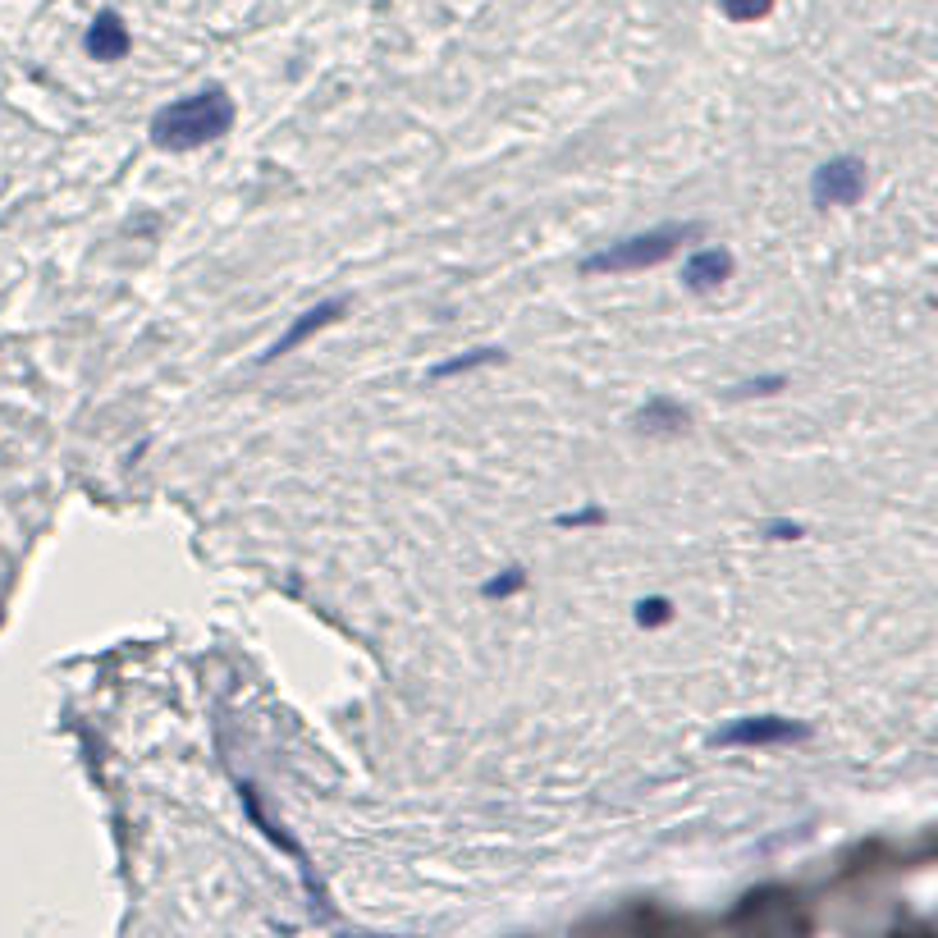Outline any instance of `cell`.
Segmentation results:
<instances>
[{
  "label": "cell",
  "mask_w": 938,
  "mask_h": 938,
  "mask_svg": "<svg viewBox=\"0 0 938 938\" xmlns=\"http://www.w3.org/2000/svg\"><path fill=\"white\" fill-rule=\"evenodd\" d=\"M559 527H595V522H604V508H586V513H563V518H554Z\"/></svg>",
  "instance_id": "cell-13"
},
{
  "label": "cell",
  "mask_w": 938,
  "mask_h": 938,
  "mask_svg": "<svg viewBox=\"0 0 938 938\" xmlns=\"http://www.w3.org/2000/svg\"><path fill=\"white\" fill-rule=\"evenodd\" d=\"M673 618V604L664 600V595H650V600L637 604V623L641 627H664Z\"/></svg>",
  "instance_id": "cell-12"
},
{
  "label": "cell",
  "mask_w": 938,
  "mask_h": 938,
  "mask_svg": "<svg viewBox=\"0 0 938 938\" xmlns=\"http://www.w3.org/2000/svg\"><path fill=\"white\" fill-rule=\"evenodd\" d=\"M769 536H774V540H797L801 527H797V522H769Z\"/></svg>",
  "instance_id": "cell-14"
},
{
  "label": "cell",
  "mask_w": 938,
  "mask_h": 938,
  "mask_svg": "<svg viewBox=\"0 0 938 938\" xmlns=\"http://www.w3.org/2000/svg\"><path fill=\"white\" fill-rule=\"evenodd\" d=\"M522 586H527V572H522V568H504L499 577H490V582L481 586V595H486V600H504V595H518Z\"/></svg>",
  "instance_id": "cell-10"
},
{
  "label": "cell",
  "mask_w": 938,
  "mask_h": 938,
  "mask_svg": "<svg viewBox=\"0 0 938 938\" xmlns=\"http://www.w3.org/2000/svg\"><path fill=\"white\" fill-rule=\"evenodd\" d=\"M234 129V97L220 83L202 87L193 97H179L151 115V142L161 151H197L206 142H220Z\"/></svg>",
  "instance_id": "cell-1"
},
{
  "label": "cell",
  "mask_w": 938,
  "mask_h": 938,
  "mask_svg": "<svg viewBox=\"0 0 938 938\" xmlns=\"http://www.w3.org/2000/svg\"><path fill=\"white\" fill-rule=\"evenodd\" d=\"M701 238V225H659L646 229V234H627L609 248L591 252L582 261V275H627V270H650L659 261H669L682 243Z\"/></svg>",
  "instance_id": "cell-2"
},
{
  "label": "cell",
  "mask_w": 938,
  "mask_h": 938,
  "mask_svg": "<svg viewBox=\"0 0 938 938\" xmlns=\"http://www.w3.org/2000/svg\"><path fill=\"white\" fill-rule=\"evenodd\" d=\"M495 362H504V348H472V353H463V357L440 362L431 376L435 380H449V376H463V371H472V367H495Z\"/></svg>",
  "instance_id": "cell-9"
},
{
  "label": "cell",
  "mask_w": 938,
  "mask_h": 938,
  "mask_svg": "<svg viewBox=\"0 0 938 938\" xmlns=\"http://www.w3.org/2000/svg\"><path fill=\"white\" fill-rule=\"evenodd\" d=\"M83 46H87V55H92V60L115 65V60H124V55H129L133 37H129V28H124V19H119L115 10H101L97 19H92V28H87Z\"/></svg>",
  "instance_id": "cell-6"
},
{
  "label": "cell",
  "mask_w": 938,
  "mask_h": 938,
  "mask_svg": "<svg viewBox=\"0 0 938 938\" xmlns=\"http://www.w3.org/2000/svg\"><path fill=\"white\" fill-rule=\"evenodd\" d=\"M801 737H810L806 723L778 719V714H751V719L728 723L714 742L719 746H774V742H801Z\"/></svg>",
  "instance_id": "cell-4"
},
{
  "label": "cell",
  "mask_w": 938,
  "mask_h": 938,
  "mask_svg": "<svg viewBox=\"0 0 938 938\" xmlns=\"http://www.w3.org/2000/svg\"><path fill=\"white\" fill-rule=\"evenodd\" d=\"M344 312H348V298H330V302H316L312 312H302L298 321L289 325V335L284 339H275V344L261 353V362H275V357H284V353H293L298 344H307V339L316 335V330H325V325H335V321H344Z\"/></svg>",
  "instance_id": "cell-5"
},
{
  "label": "cell",
  "mask_w": 938,
  "mask_h": 938,
  "mask_svg": "<svg viewBox=\"0 0 938 938\" xmlns=\"http://www.w3.org/2000/svg\"><path fill=\"white\" fill-rule=\"evenodd\" d=\"M728 275H733V252L728 248H701L691 252L687 266H682V284L691 293H714Z\"/></svg>",
  "instance_id": "cell-7"
},
{
  "label": "cell",
  "mask_w": 938,
  "mask_h": 938,
  "mask_svg": "<svg viewBox=\"0 0 938 938\" xmlns=\"http://www.w3.org/2000/svg\"><path fill=\"white\" fill-rule=\"evenodd\" d=\"M687 421H691V412L682 408V403H673V399H650L646 408H637V417H632V426L637 431H646V435H678V431H687Z\"/></svg>",
  "instance_id": "cell-8"
},
{
  "label": "cell",
  "mask_w": 938,
  "mask_h": 938,
  "mask_svg": "<svg viewBox=\"0 0 938 938\" xmlns=\"http://www.w3.org/2000/svg\"><path fill=\"white\" fill-rule=\"evenodd\" d=\"M865 197V161L861 156H833L810 179V202L815 206H852Z\"/></svg>",
  "instance_id": "cell-3"
},
{
  "label": "cell",
  "mask_w": 938,
  "mask_h": 938,
  "mask_svg": "<svg viewBox=\"0 0 938 938\" xmlns=\"http://www.w3.org/2000/svg\"><path fill=\"white\" fill-rule=\"evenodd\" d=\"M719 5L733 23H755V19H765V14L774 10V0H719Z\"/></svg>",
  "instance_id": "cell-11"
}]
</instances>
